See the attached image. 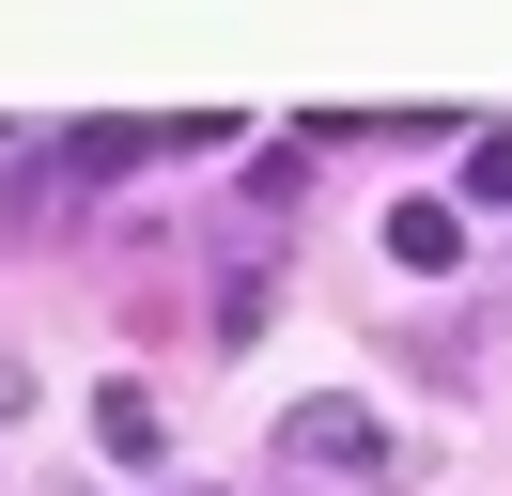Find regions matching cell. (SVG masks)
Listing matches in <instances>:
<instances>
[{
	"label": "cell",
	"instance_id": "6da1fadb",
	"mask_svg": "<svg viewBox=\"0 0 512 496\" xmlns=\"http://www.w3.org/2000/svg\"><path fill=\"white\" fill-rule=\"evenodd\" d=\"M280 481H419V450L357 388H311V403H280Z\"/></svg>",
	"mask_w": 512,
	"mask_h": 496
},
{
	"label": "cell",
	"instance_id": "7a4b0ae2",
	"mask_svg": "<svg viewBox=\"0 0 512 496\" xmlns=\"http://www.w3.org/2000/svg\"><path fill=\"white\" fill-rule=\"evenodd\" d=\"M94 450H109V465H171V403L140 388V372H109V388H94Z\"/></svg>",
	"mask_w": 512,
	"mask_h": 496
},
{
	"label": "cell",
	"instance_id": "3957f363",
	"mask_svg": "<svg viewBox=\"0 0 512 496\" xmlns=\"http://www.w3.org/2000/svg\"><path fill=\"white\" fill-rule=\"evenodd\" d=\"M388 264H404V279H450V264H466V202H388Z\"/></svg>",
	"mask_w": 512,
	"mask_h": 496
},
{
	"label": "cell",
	"instance_id": "277c9868",
	"mask_svg": "<svg viewBox=\"0 0 512 496\" xmlns=\"http://www.w3.org/2000/svg\"><path fill=\"white\" fill-rule=\"evenodd\" d=\"M466 202H512V124H481V140H466Z\"/></svg>",
	"mask_w": 512,
	"mask_h": 496
}]
</instances>
